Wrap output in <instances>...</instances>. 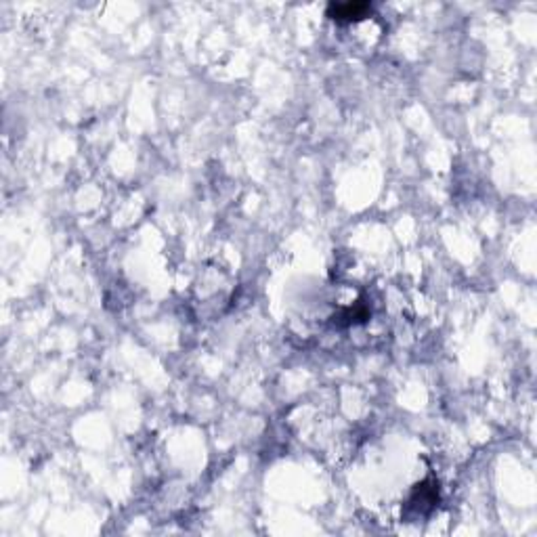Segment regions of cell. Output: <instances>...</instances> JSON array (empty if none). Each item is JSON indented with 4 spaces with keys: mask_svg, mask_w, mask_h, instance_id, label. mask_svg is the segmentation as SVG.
<instances>
[{
    "mask_svg": "<svg viewBox=\"0 0 537 537\" xmlns=\"http://www.w3.org/2000/svg\"><path fill=\"white\" fill-rule=\"evenodd\" d=\"M372 7L367 3H340V5H330L328 15L334 19H361Z\"/></svg>",
    "mask_w": 537,
    "mask_h": 537,
    "instance_id": "6da1fadb",
    "label": "cell"
}]
</instances>
